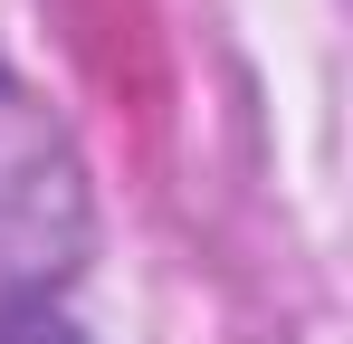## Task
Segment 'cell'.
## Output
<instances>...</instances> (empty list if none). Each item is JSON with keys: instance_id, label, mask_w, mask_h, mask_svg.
Wrapping results in <instances>:
<instances>
[{"instance_id": "cell-1", "label": "cell", "mask_w": 353, "mask_h": 344, "mask_svg": "<svg viewBox=\"0 0 353 344\" xmlns=\"http://www.w3.org/2000/svg\"><path fill=\"white\" fill-rule=\"evenodd\" d=\"M86 258V172L58 115L0 77V316L39 306Z\"/></svg>"}]
</instances>
